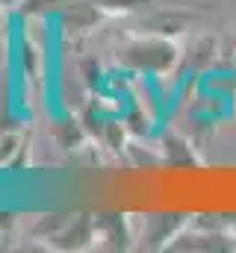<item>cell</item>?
I'll use <instances>...</instances> for the list:
<instances>
[{"label": "cell", "instance_id": "7a4b0ae2", "mask_svg": "<svg viewBox=\"0 0 236 253\" xmlns=\"http://www.w3.org/2000/svg\"><path fill=\"white\" fill-rule=\"evenodd\" d=\"M189 218L192 215H183V212L145 215V224H142V248H148V251L172 248V242L189 227Z\"/></svg>", "mask_w": 236, "mask_h": 253}, {"label": "cell", "instance_id": "3957f363", "mask_svg": "<svg viewBox=\"0 0 236 253\" xmlns=\"http://www.w3.org/2000/svg\"><path fill=\"white\" fill-rule=\"evenodd\" d=\"M166 159L169 165L175 168H189V165H198V156L192 150V144L183 138V135H166Z\"/></svg>", "mask_w": 236, "mask_h": 253}, {"label": "cell", "instance_id": "6da1fadb", "mask_svg": "<svg viewBox=\"0 0 236 253\" xmlns=\"http://www.w3.org/2000/svg\"><path fill=\"white\" fill-rule=\"evenodd\" d=\"M180 59V50L172 39L166 36H142V39H133L121 47V62L127 65L130 71H139V74H169Z\"/></svg>", "mask_w": 236, "mask_h": 253}, {"label": "cell", "instance_id": "277c9868", "mask_svg": "<svg viewBox=\"0 0 236 253\" xmlns=\"http://www.w3.org/2000/svg\"><path fill=\"white\" fill-rule=\"evenodd\" d=\"M186 24H189V18L180 15V12H160V15H154V18L148 21V33L169 39V36H175V33H183Z\"/></svg>", "mask_w": 236, "mask_h": 253}, {"label": "cell", "instance_id": "52a82bcc", "mask_svg": "<svg viewBox=\"0 0 236 253\" xmlns=\"http://www.w3.org/2000/svg\"><path fill=\"white\" fill-rule=\"evenodd\" d=\"M15 3H21V0H0V6H15Z\"/></svg>", "mask_w": 236, "mask_h": 253}, {"label": "cell", "instance_id": "5b68a950", "mask_svg": "<svg viewBox=\"0 0 236 253\" xmlns=\"http://www.w3.org/2000/svg\"><path fill=\"white\" fill-rule=\"evenodd\" d=\"M101 6V12H136V9H145L151 6V0H92Z\"/></svg>", "mask_w": 236, "mask_h": 253}, {"label": "cell", "instance_id": "8992f818", "mask_svg": "<svg viewBox=\"0 0 236 253\" xmlns=\"http://www.w3.org/2000/svg\"><path fill=\"white\" fill-rule=\"evenodd\" d=\"M71 0H24V9L27 12H45V9H65Z\"/></svg>", "mask_w": 236, "mask_h": 253}]
</instances>
